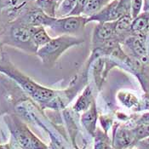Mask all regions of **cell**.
I'll use <instances>...</instances> for the list:
<instances>
[{
	"instance_id": "1",
	"label": "cell",
	"mask_w": 149,
	"mask_h": 149,
	"mask_svg": "<svg viewBox=\"0 0 149 149\" xmlns=\"http://www.w3.org/2000/svg\"><path fill=\"white\" fill-rule=\"evenodd\" d=\"M0 72L14 79L32 98L39 103H49L56 97V91L37 84L12 65L0 66Z\"/></svg>"
},
{
	"instance_id": "2",
	"label": "cell",
	"mask_w": 149,
	"mask_h": 149,
	"mask_svg": "<svg viewBox=\"0 0 149 149\" xmlns=\"http://www.w3.org/2000/svg\"><path fill=\"white\" fill-rule=\"evenodd\" d=\"M84 43V39L72 35H61L53 38L45 45L39 48L36 53L40 60L46 64L56 61L60 56L73 46Z\"/></svg>"
},
{
	"instance_id": "3",
	"label": "cell",
	"mask_w": 149,
	"mask_h": 149,
	"mask_svg": "<svg viewBox=\"0 0 149 149\" xmlns=\"http://www.w3.org/2000/svg\"><path fill=\"white\" fill-rule=\"evenodd\" d=\"M87 16L84 15H68L61 18L54 17L49 25L57 36L76 34L82 32L87 25Z\"/></svg>"
},
{
	"instance_id": "4",
	"label": "cell",
	"mask_w": 149,
	"mask_h": 149,
	"mask_svg": "<svg viewBox=\"0 0 149 149\" xmlns=\"http://www.w3.org/2000/svg\"><path fill=\"white\" fill-rule=\"evenodd\" d=\"M13 135L23 149H48L45 144L21 122L15 124Z\"/></svg>"
},
{
	"instance_id": "5",
	"label": "cell",
	"mask_w": 149,
	"mask_h": 149,
	"mask_svg": "<svg viewBox=\"0 0 149 149\" xmlns=\"http://www.w3.org/2000/svg\"><path fill=\"white\" fill-rule=\"evenodd\" d=\"M116 21L109 22H98L95 26L92 34V46L93 49H99L108 41L118 38L116 33Z\"/></svg>"
},
{
	"instance_id": "6",
	"label": "cell",
	"mask_w": 149,
	"mask_h": 149,
	"mask_svg": "<svg viewBox=\"0 0 149 149\" xmlns=\"http://www.w3.org/2000/svg\"><path fill=\"white\" fill-rule=\"evenodd\" d=\"M125 13L119 6V0H113L107 5H106L103 9L96 13L95 15L88 17L87 24L91 22H115L119 19Z\"/></svg>"
},
{
	"instance_id": "7",
	"label": "cell",
	"mask_w": 149,
	"mask_h": 149,
	"mask_svg": "<svg viewBox=\"0 0 149 149\" xmlns=\"http://www.w3.org/2000/svg\"><path fill=\"white\" fill-rule=\"evenodd\" d=\"M123 43L126 46L127 49L131 52L133 58H136L142 63L147 64L148 53L146 38L130 35L125 39Z\"/></svg>"
},
{
	"instance_id": "8",
	"label": "cell",
	"mask_w": 149,
	"mask_h": 149,
	"mask_svg": "<svg viewBox=\"0 0 149 149\" xmlns=\"http://www.w3.org/2000/svg\"><path fill=\"white\" fill-rule=\"evenodd\" d=\"M10 36L16 44H20L22 45H28L35 48L32 38V26L16 21L10 28Z\"/></svg>"
},
{
	"instance_id": "9",
	"label": "cell",
	"mask_w": 149,
	"mask_h": 149,
	"mask_svg": "<svg viewBox=\"0 0 149 149\" xmlns=\"http://www.w3.org/2000/svg\"><path fill=\"white\" fill-rule=\"evenodd\" d=\"M136 141L132 129L120 126L115 130L113 146L114 149H128L133 148Z\"/></svg>"
},
{
	"instance_id": "10",
	"label": "cell",
	"mask_w": 149,
	"mask_h": 149,
	"mask_svg": "<svg viewBox=\"0 0 149 149\" xmlns=\"http://www.w3.org/2000/svg\"><path fill=\"white\" fill-rule=\"evenodd\" d=\"M148 33L149 14L143 11L133 19L130 26V34L147 38Z\"/></svg>"
},
{
	"instance_id": "11",
	"label": "cell",
	"mask_w": 149,
	"mask_h": 149,
	"mask_svg": "<svg viewBox=\"0 0 149 149\" xmlns=\"http://www.w3.org/2000/svg\"><path fill=\"white\" fill-rule=\"evenodd\" d=\"M98 119V113L96 110L95 102H94L91 106L84 112L81 117V123L85 130L93 136H95L96 131V122Z\"/></svg>"
},
{
	"instance_id": "12",
	"label": "cell",
	"mask_w": 149,
	"mask_h": 149,
	"mask_svg": "<svg viewBox=\"0 0 149 149\" xmlns=\"http://www.w3.org/2000/svg\"><path fill=\"white\" fill-rule=\"evenodd\" d=\"M32 38L37 50L52 39V38L46 32L45 27L43 26H32Z\"/></svg>"
},
{
	"instance_id": "13",
	"label": "cell",
	"mask_w": 149,
	"mask_h": 149,
	"mask_svg": "<svg viewBox=\"0 0 149 149\" xmlns=\"http://www.w3.org/2000/svg\"><path fill=\"white\" fill-rule=\"evenodd\" d=\"M94 98L92 95V91L90 86H87L83 94L79 97L76 103L74 105V109L77 112H84L86 111L94 102Z\"/></svg>"
},
{
	"instance_id": "14",
	"label": "cell",
	"mask_w": 149,
	"mask_h": 149,
	"mask_svg": "<svg viewBox=\"0 0 149 149\" xmlns=\"http://www.w3.org/2000/svg\"><path fill=\"white\" fill-rule=\"evenodd\" d=\"M109 3L110 0H90L86 8L84 9L83 15L91 17L92 15H95L96 13L101 11Z\"/></svg>"
},
{
	"instance_id": "15",
	"label": "cell",
	"mask_w": 149,
	"mask_h": 149,
	"mask_svg": "<svg viewBox=\"0 0 149 149\" xmlns=\"http://www.w3.org/2000/svg\"><path fill=\"white\" fill-rule=\"evenodd\" d=\"M36 5L47 15L56 17V12L60 4L59 0H36Z\"/></svg>"
},
{
	"instance_id": "16",
	"label": "cell",
	"mask_w": 149,
	"mask_h": 149,
	"mask_svg": "<svg viewBox=\"0 0 149 149\" xmlns=\"http://www.w3.org/2000/svg\"><path fill=\"white\" fill-rule=\"evenodd\" d=\"M76 3L77 0H61L56 12V17L61 18L68 16L75 8Z\"/></svg>"
},
{
	"instance_id": "17",
	"label": "cell",
	"mask_w": 149,
	"mask_h": 149,
	"mask_svg": "<svg viewBox=\"0 0 149 149\" xmlns=\"http://www.w3.org/2000/svg\"><path fill=\"white\" fill-rule=\"evenodd\" d=\"M133 134L135 136L136 141L142 140L149 136V122L136 124V127L132 128Z\"/></svg>"
},
{
	"instance_id": "18",
	"label": "cell",
	"mask_w": 149,
	"mask_h": 149,
	"mask_svg": "<svg viewBox=\"0 0 149 149\" xmlns=\"http://www.w3.org/2000/svg\"><path fill=\"white\" fill-rule=\"evenodd\" d=\"M95 136H96L95 149H111L110 141L106 135H103L101 131H98V134H95Z\"/></svg>"
},
{
	"instance_id": "19",
	"label": "cell",
	"mask_w": 149,
	"mask_h": 149,
	"mask_svg": "<svg viewBox=\"0 0 149 149\" xmlns=\"http://www.w3.org/2000/svg\"><path fill=\"white\" fill-rule=\"evenodd\" d=\"M144 0H130V14L132 18H136L143 9Z\"/></svg>"
},
{
	"instance_id": "20",
	"label": "cell",
	"mask_w": 149,
	"mask_h": 149,
	"mask_svg": "<svg viewBox=\"0 0 149 149\" xmlns=\"http://www.w3.org/2000/svg\"><path fill=\"white\" fill-rule=\"evenodd\" d=\"M90 0H77L75 8L69 15H83L84 9L86 8Z\"/></svg>"
},
{
	"instance_id": "21",
	"label": "cell",
	"mask_w": 149,
	"mask_h": 149,
	"mask_svg": "<svg viewBox=\"0 0 149 149\" xmlns=\"http://www.w3.org/2000/svg\"><path fill=\"white\" fill-rule=\"evenodd\" d=\"M119 100L121 101V102L125 104L128 107H132L135 105H137L138 101L137 99L134 96V95L131 94H124L123 95V98L119 97Z\"/></svg>"
},
{
	"instance_id": "22",
	"label": "cell",
	"mask_w": 149,
	"mask_h": 149,
	"mask_svg": "<svg viewBox=\"0 0 149 149\" xmlns=\"http://www.w3.org/2000/svg\"><path fill=\"white\" fill-rule=\"evenodd\" d=\"M134 147L140 149H149V136L138 141Z\"/></svg>"
},
{
	"instance_id": "23",
	"label": "cell",
	"mask_w": 149,
	"mask_h": 149,
	"mask_svg": "<svg viewBox=\"0 0 149 149\" xmlns=\"http://www.w3.org/2000/svg\"><path fill=\"white\" fill-rule=\"evenodd\" d=\"M143 11L149 14V0H144L143 3Z\"/></svg>"
},
{
	"instance_id": "24",
	"label": "cell",
	"mask_w": 149,
	"mask_h": 149,
	"mask_svg": "<svg viewBox=\"0 0 149 149\" xmlns=\"http://www.w3.org/2000/svg\"><path fill=\"white\" fill-rule=\"evenodd\" d=\"M0 149H10L9 145H0Z\"/></svg>"
},
{
	"instance_id": "25",
	"label": "cell",
	"mask_w": 149,
	"mask_h": 149,
	"mask_svg": "<svg viewBox=\"0 0 149 149\" xmlns=\"http://www.w3.org/2000/svg\"><path fill=\"white\" fill-rule=\"evenodd\" d=\"M9 0H0V6L1 5H3V4H4L6 2H8Z\"/></svg>"
},
{
	"instance_id": "26",
	"label": "cell",
	"mask_w": 149,
	"mask_h": 149,
	"mask_svg": "<svg viewBox=\"0 0 149 149\" xmlns=\"http://www.w3.org/2000/svg\"><path fill=\"white\" fill-rule=\"evenodd\" d=\"M128 149H140V148H136V147H133V148H128Z\"/></svg>"
},
{
	"instance_id": "27",
	"label": "cell",
	"mask_w": 149,
	"mask_h": 149,
	"mask_svg": "<svg viewBox=\"0 0 149 149\" xmlns=\"http://www.w3.org/2000/svg\"><path fill=\"white\" fill-rule=\"evenodd\" d=\"M59 2H60V3H61V0H59Z\"/></svg>"
}]
</instances>
